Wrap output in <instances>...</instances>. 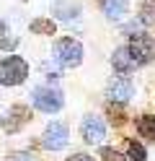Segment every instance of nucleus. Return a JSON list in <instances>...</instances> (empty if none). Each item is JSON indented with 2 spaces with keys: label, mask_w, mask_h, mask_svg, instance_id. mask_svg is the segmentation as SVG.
Returning a JSON list of instances; mask_svg holds the SVG:
<instances>
[{
  "label": "nucleus",
  "mask_w": 155,
  "mask_h": 161,
  "mask_svg": "<svg viewBox=\"0 0 155 161\" xmlns=\"http://www.w3.org/2000/svg\"><path fill=\"white\" fill-rule=\"evenodd\" d=\"M111 65H114V70H116L119 75H129L132 70H137V63L132 60V55H129L127 44L114 49V55H111Z\"/></svg>",
  "instance_id": "8"
},
{
  "label": "nucleus",
  "mask_w": 155,
  "mask_h": 161,
  "mask_svg": "<svg viewBox=\"0 0 155 161\" xmlns=\"http://www.w3.org/2000/svg\"><path fill=\"white\" fill-rule=\"evenodd\" d=\"M98 156H101V161H129L127 156L121 153V151H116V148H109V146L98 148Z\"/></svg>",
  "instance_id": "16"
},
{
  "label": "nucleus",
  "mask_w": 155,
  "mask_h": 161,
  "mask_svg": "<svg viewBox=\"0 0 155 161\" xmlns=\"http://www.w3.org/2000/svg\"><path fill=\"white\" fill-rule=\"evenodd\" d=\"M16 47H18V36H10V34L0 36V49H3V52H13Z\"/></svg>",
  "instance_id": "18"
},
{
  "label": "nucleus",
  "mask_w": 155,
  "mask_h": 161,
  "mask_svg": "<svg viewBox=\"0 0 155 161\" xmlns=\"http://www.w3.org/2000/svg\"><path fill=\"white\" fill-rule=\"evenodd\" d=\"M80 138L85 140L88 146H101L103 138H106V125L98 114H85L80 122Z\"/></svg>",
  "instance_id": "6"
},
{
  "label": "nucleus",
  "mask_w": 155,
  "mask_h": 161,
  "mask_svg": "<svg viewBox=\"0 0 155 161\" xmlns=\"http://www.w3.org/2000/svg\"><path fill=\"white\" fill-rule=\"evenodd\" d=\"M10 109H13V112H16L21 119H23V122H28V119H31V109H28L26 104H13Z\"/></svg>",
  "instance_id": "19"
},
{
  "label": "nucleus",
  "mask_w": 155,
  "mask_h": 161,
  "mask_svg": "<svg viewBox=\"0 0 155 161\" xmlns=\"http://www.w3.org/2000/svg\"><path fill=\"white\" fill-rule=\"evenodd\" d=\"M28 31L31 34H39V36H52V34H57V24L52 21V18H34V21L28 24Z\"/></svg>",
  "instance_id": "11"
},
{
  "label": "nucleus",
  "mask_w": 155,
  "mask_h": 161,
  "mask_svg": "<svg viewBox=\"0 0 155 161\" xmlns=\"http://www.w3.org/2000/svg\"><path fill=\"white\" fill-rule=\"evenodd\" d=\"M54 60L62 68H78L83 63V44L72 36H62L54 42Z\"/></svg>",
  "instance_id": "3"
},
{
  "label": "nucleus",
  "mask_w": 155,
  "mask_h": 161,
  "mask_svg": "<svg viewBox=\"0 0 155 161\" xmlns=\"http://www.w3.org/2000/svg\"><path fill=\"white\" fill-rule=\"evenodd\" d=\"M134 130H137V135L145 138L147 143H155V114H140L134 119Z\"/></svg>",
  "instance_id": "10"
},
{
  "label": "nucleus",
  "mask_w": 155,
  "mask_h": 161,
  "mask_svg": "<svg viewBox=\"0 0 155 161\" xmlns=\"http://www.w3.org/2000/svg\"><path fill=\"white\" fill-rule=\"evenodd\" d=\"M65 161H96L93 156H88V153H70Z\"/></svg>",
  "instance_id": "21"
},
{
  "label": "nucleus",
  "mask_w": 155,
  "mask_h": 161,
  "mask_svg": "<svg viewBox=\"0 0 155 161\" xmlns=\"http://www.w3.org/2000/svg\"><path fill=\"white\" fill-rule=\"evenodd\" d=\"M28 75V63L18 55L0 60V83L3 86H21Z\"/></svg>",
  "instance_id": "2"
},
{
  "label": "nucleus",
  "mask_w": 155,
  "mask_h": 161,
  "mask_svg": "<svg viewBox=\"0 0 155 161\" xmlns=\"http://www.w3.org/2000/svg\"><path fill=\"white\" fill-rule=\"evenodd\" d=\"M106 96L114 104H124L134 96V83L129 78H111L109 86H106Z\"/></svg>",
  "instance_id": "7"
},
{
  "label": "nucleus",
  "mask_w": 155,
  "mask_h": 161,
  "mask_svg": "<svg viewBox=\"0 0 155 161\" xmlns=\"http://www.w3.org/2000/svg\"><path fill=\"white\" fill-rule=\"evenodd\" d=\"M106 112H109V117H111V122L116 125V127L127 122V117H124V112H121V107H119V104H114V102H109V104H106Z\"/></svg>",
  "instance_id": "17"
},
{
  "label": "nucleus",
  "mask_w": 155,
  "mask_h": 161,
  "mask_svg": "<svg viewBox=\"0 0 155 161\" xmlns=\"http://www.w3.org/2000/svg\"><path fill=\"white\" fill-rule=\"evenodd\" d=\"M5 161H36L31 153H23V151H16V153H10V156H5Z\"/></svg>",
  "instance_id": "20"
},
{
  "label": "nucleus",
  "mask_w": 155,
  "mask_h": 161,
  "mask_svg": "<svg viewBox=\"0 0 155 161\" xmlns=\"http://www.w3.org/2000/svg\"><path fill=\"white\" fill-rule=\"evenodd\" d=\"M140 21L145 26H155V0H145L140 5Z\"/></svg>",
  "instance_id": "15"
},
{
  "label": "nucleus",
  "mask_w": 155,
  "mask_h": 161,
  "mask_svg": "<svg viewBox=\"0 0 155 161\" xmlns=\"http://www.w3.org/2000/svg\"><path fill=\"white\" fill-rule=\"evenodd\" d=\"M52 11H54L57 18H65V21H70V18H75V16L80 13V5H75V3H57Z\"/></svg>",
  "instance_id": "14"
},
{
  "label": "nucleus",
  "mask_w": 155,
  "mask_h": 161,
  "mask_svg": "<svg viewBox=\"0 0 155 161\" xmlns=\"http://www.w3.org/2000/svg\"><path fill=\"white\" fill-rule=\"evenodd\" d=\"M0 125H3V133H5V135H16V133H18V130L23 127L26 122H23V119H21V117L13 112V109H8V112L0 117Z\"/></svg>",
  "instance_id": "12"
},
{
  "label": "nucleus",
  "mask_w": 155,
  "mask_h": 161,
  "mask_svg": "<svg viewBox=\"0 0 155 161\" xmlns=\"http://www.w3.org/2000/svg\"><path fill=\"white\" fill-rule=\"evenodd\" d=\"M124 156H127L129 161H145L147 158V151H145V146L140 143V140L127 138L124 140Z\"/></svg>",
  "instance_id": "13"
},
{
  "label": "nucleus",
  "mask_w": 155,
  "mask_h": 161,
  "mask_svg": "<svg viewBox=\"0 0 155 161\" xmlns=\"http://www.w3.org/2000/svg\"><path fill=\"white\" fill-rule=\"evenodd\" d=\"M101 13L109 21H121L129 13V3L127 0H101Z\"/></svg>",
  "instance_id": "9"
},
{
  "label": "nucleus",
  "mask_w": 155,
  "mask_h": 161,
  "mask_svg": "<svg viewBox=\"0 0 155 161\" xmlns=\"http://www.w3.org/2000/svg\"><path fill=\"white\" fill-rule=\"evenodd\" d=\"M5 31H8V29H5V21H3V18H0V36H3Z\"/></svg>",
  "instance_id": "22"
},
{
  "label": "nucleus",
  "mask_w": 155,
  "mask_h": 161,
  "mask_svg": "<svg viewBox=\"0 0 155 161\" xmlns=\"http://www.w3.org/2000/svg\"><path fill=\"white\" fill-rule=\"evenodd\" d=\"M127 49H129L132 60L137 63V68L150 65L152 60H155V39H152L150 34H132Z\"/></svg>",
  "instance_id": "4"
},
{
  "label": "nucleus",
  "mask_w": 155,
  "mask_h": 161,
  "mask_svg": "<svg viewBox=\"0 0 155 161\" xmlns=\"http://www.w3.org/2000/svg\"><path fill=\"white\" fill-rule=\"evenodd\" d=\"M28 96H31V104L44 114H54V112H59L65 107L62 91L59 88H52V86H36V88H31Z\"/></svg>",
  "instance_id": "1"
},
{
  "label": "nucleus",
  "mask_w": 155,
  "mask_h": 161,
  "mask_svg": "<svg viewBox=\"0 0 155 161\" xmlns=\"http://www.w3.org/2000/svg\"><path fill=\"white\" fill-rule=\"evenodd\" d=\"M67 140H70V127H67V122H59V119L49 122L44 127V133H41V146L47 151H62L67 146Z\"/></svg>",
  "instance_id": "5"
}]
</instances>
